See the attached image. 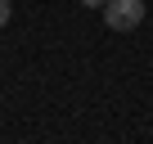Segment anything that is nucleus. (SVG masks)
I'll return each mask as SVG.
<instances>
[{
	"label": "nucleus",
	"instance_id": "obj_1",
	"mask_svg": "<svg viewBox=\"0 0 153 144\" xmlns=\"http://www.w3.org/2000/svg\"><path fill=\"white\" fill-rule=\"evenodd\" d=\"M104 23L108 32H135L144 23V0H104Z\"/></svg>",
	"mask_w": 153,
	"mask_h": 144
},
{
	"label": "nucleus",
	"instance_id": "obj_2",
	"mask_svg": "<svg viewBox=\"0 0 153 144\" xmlns=\"http://www.w3.org/2000/svg\"><path fill=\"white\" fill-rule=\"evenodd\" d=\"M9 18H14V0H0V27H5Z\"/></svg>",
	"mask_w": 153,
	"mask_h": 144
},
{
	"label": "nucleus",
	"instance_id": "obj_3",
	"mask_svg": "<svg viewBox=\"0 0 153 144\" xmlns=\"http://www.w3.org/2000/svg\"><path fill=\"white\" fill-rule=\"evenodd\" d=\"M81 5H90V9H104V0H81Z\"/></svg>",
	"mask_w": 153,
	"mask_h": 144
}]
</instances>
